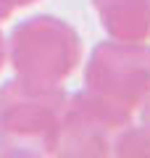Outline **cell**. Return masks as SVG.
I'll list each match as a JSON object with an SVG mask.
<instances>
[{"mask_svg": "<svg viewBox=\"0 0 150 158\" xmlns=\"http://www.w3.org/2000/svg\"><path fill=\"white\" fill-rule=\"evenodd\" d=\"M8 63L27 87L56 90L82 63V37L69 21L50 13L24 19L8 34Z\"/></svg>", "mask_w": 150, "mask_h": 158, "instance_id": "1", "label": "cell"}, {"mask_svg": "<svg viewBox=\"0 0 150 158\" xmlns=\"http://www.w3.org/2000/svg\"><path fill=\"white\" fill-rule=\"evenodd\" d=\"M69 92L32 90L21 79L0 85V158L56 156L58 127Z\"/></svg>", "mask_w": 150, "mask_h": 158, "instance_id": "2", "label": "cell"}, {"mask_svg": "<svg viewBox=\"0 0 150 158\" xmlns=\"http://www.w3.org/2000/svg\"><path fill=\"white\" fill-rule=\"evenodd\" d=\"M134 121V113L100 98L92 90L66 95L58 127L56 156L63 158H106L116 137Z\"/></svg>", "mask_w": 150, "mask_h": 158, "instance_id": "3", "label": "cell"}, {"mask_svg": "<svg viewBox=\"0 0 150 158\" xmlns=\"http://www.w3.org/2000/svg\"><path fill=\"white\" fill-rule=\"evenodd\" d=\"M84 87L137 113L150 95V45L124 40L98 42L84 66Z\"/></svg>", "mask_w": 150, "mask_h": 158, "instance_id": "4", "label": "cell"}, {"mask_svg": "<svg viewBox=\"0 0 150 158\" xmlns=\"http://www.w3.org/2000/svg\"><path fill=\"white\" fill-rule=\"evenodd\" d=\"M111 40L150 42V0H90Z\"/></svg>", "mask_w": 150, "mask_h": 158, "instance_id": "5", "label": "cell"}, {"mask_svg": "<svg viewBox=\"0 0 150 158\" xmlns=\"http://www.w3.org/2000/svg\"><path fill=\"white\" fill-rule=\"evenodd\" d=\"M111 156H116V158H150V129L132 121L116 137Z\"/></svg>", "mask_w": 150, "mask_h": 158, "instance_id": "6", "label": "cell"}, {"mask_svg": "<svg viewBox=\"0 0 150 158\" xmlns=\"http://www.w3.org/2000/svg\"><path fill=\"white\" fill-rule=\"evenodd\" d=\"M13 11H16L13 0H0V24H3V21H8Z\"/></svg>", "mask_w": 150, "mask_h": 158, "instance_id": "7", "label": "cell"}, {"mask_svg": "<svg viewBox=\"0 0 150 158\" xmlns=\"http://www.w3.org/2000/svg\"><path fill=\"white\" fill-rule=\"evenodd\" d=\"M140 124H142V127H148V129H150V95L145 98L142 108H140Z\"/></svg>", "mask_w": 150, "mask_h": 158, "instance_id": "8", "label": "cell"}, {"mask_svg": "<svg viewBox=\"0 0 150 158\" xmlns=\"http://www.w3.org/2000/svg\"><path fill=\"white\" fill-rule=\"evenodd\" d=\"M6 63H8V37L0 32V71H3Z\"/></svg>", "mask_w": 150, "mask_h": 158, "instance_id": "9", "label": "cell"}, {"mask_svg": "<svg viewBox=\"0 0 150 158\" xmlns=\"http://www.w3.org/2000/svg\"><path fill=\"white\" fill-rule=\"evenodd\" d=\"M34 3H40V0H13L16 11H19V8H27V6H34Z\"/></svg>", "mask_w": 150, "mask_h": 158, "instance_id": "10", "label": "cell"}]
</instances>
